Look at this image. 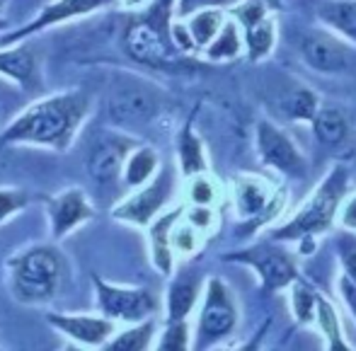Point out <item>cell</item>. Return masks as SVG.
Masks as SVG:
<instances>
[{"label":"cell","mask_w":356,"mask_h":351,"mask_svg":"<svg viewBox=\"0 0 356 351\" xmlns=\"http://www.w3.org/2000/svg\"><path fill=\"white\" fill-rule=\"evenodd\" d=\"M90 109H92V99L83 90L49 95L19 112L0 133V143L66 150L78 136Z\"/></svg>","instance_id":"6da1fadb"},{"label":"cell","mask_w":356,"mask_h":351,"mask_svg":"<svg viewBox=\"0 0 356 351\" xmlns=\"http://www.w3.org/2000/svg\"><path fill=\"white\" fill-rule=\"evenodd\" d=\"M170 8L172 0H153L145 13L129 19L122 47L134 63L155 70H177L184 66V54L177 51L170 37Z\"/></svg>","instance_id":"7a4b0ae2"},{"label":"cell","mask_w":356,"mask_h":351,"mask_svg":"<svg viewBox=\"0 0 356 351\" xmlns=\"http://www.w3.org/2000/svg\"><path fill=\"white\" fill-rule=\"evenodd\" d=\"M10 288L24 305H42L58 295L66 281V259L54 245H34L8 259Z\"/></svg>","instance_id":"3957f363"},{"label":"cell","mask_w":356,"mask_h":351,"mask_svg":"<svg viewBox=\"0 0 356 351\" xmlns=\"http://www.w3.org/2000/svg\"><path fill=\"white\" fill-rule=\"evenodd\" d=\"M344 192H347V170L334 168L332 172L323 179L318 192H315L313 197L305 202V206L298 211V215L274 233V240L315 238V235L330 230Z\"/></svg>","instance_id":"277c9868"},{"label":"cell","mask_w":356,"mask_h":351,"mask_svg":"<svg viewBox=\"0 0 356 351\" xmlns=\"http://www.w3.org/2000/svg\"><path fill=\"white\" fill-rule=\"evenodd\" d=\"M160 92L138 75H124L109 92V119L119 126H145L160 112Z\"/></svg>","instance_id":"5b68a950"},{"label":"cell","mask_w":356,"mask_h":351,"mask_svg":"<svg viewBox=\"0 0 356 351\" xmlns=\"http://www.w3.org/2000/svg\"><path fill=\"white\" fill-rule=\"evenodd\" d=\"M95 293H97V308L102 315L124 323H141L153 318L158 310V298L148 288H129V286L109 284L102 277H92Z\"/></svg>","instance_id":"8992f818"},{"label":"cell","mask_w":356,"mask_h":351,"mask_svg":"<svg viewBox=\"0 0 356 351\" xmlns=\"http://www.w3.org/2000/svg\"><path fill=\"white\" fill-rule=\"evenodd\" d=\"M136 148L134 138L124 133H102L92 140L85 155V172L97 189H109L124 174L129 153Z\"/></svg>","instance_id":"52a82bcc"},{"label":"cell","mask_w":356,"mask_h":351,"mask_svg":"<svg viewBox=\"0 0 356 351\" xmlns=\"http://www.w3.org/2000/svg\"><path fill=\"white\" fill-rule=\"evenodd\" d=\"M112 3H117V0H51L27 24L0 34V47H13V44L27 42V39H32L34 34L44 32V29L58 27V24H66L78 17H88V15L109 8Z\"/></svg>","instance_id":"ba28073f"},{"label":"cell","mask_w":356,"mask_h":351,"mask_svg":"<svg viewBox=\"0 0 356 351\" xmlns=\"http://www.w3.org/2000/svg\"><path fill=\"white\" fill-rule=\"evenodd\" d=\"M175 179L170 170H163L153 182L138 187L136 194H131L129 199L119 202L112 209V218L124 220L131 225H150L155 220V215L160 213V209L168 204V199L172 197Z\"/></svg>","instance_id":"9c48e42d"},{"label":"cell","mask_w":356,"mask_h":351,"mask_svg":"<svg viewBox=\"0 0 356 351\" xmlns=\"http://www.w3.org/2000/svg\"><path fill=\"white\" fill-rule=\"evenodd\" d=\"M235 305L230 298L228 288L223 281L211 279L207 286V298L202 305V318H199V337L197 347H211V344L220 342L228 337L235 327Z\"/></svg>","instance_id":"30bf717a"},{"label":"cell","mask_w":356,"mask_h":351,"mask_svg":"<svg viewBox=\"0 0 356 351\" xmlns=\"http://www.w3.org/2000/svg\"><path fill=\"white\" fill-rule=\"evenodd\" d=\"M47 323L54 329L68 337L75 344L83 347H107V342L114 337L117 320L107 315H66V313H49Z\"/></svg>","instance_id":"8fae6325"},{"label":"cell","mask_w":356,"mask_h":351,"mask_svg":"<svg viewBox=\"0 0 356 351\" xmlns=\"http://www.w3.org/2000/svg\"><path fill=\"white\" fill-rule=\"evenodd\" d=\"M300 56L318 73H342L352 63V49L334 32H310L300 39Z\"/></svg>","instance_id":"7c38bea8"},{"label":"cell","mask_w":356,"mask_h":351,"mask_svg":"<svg viewBox=\"0 0 356 351\" xmlns=\"http://www.w3.org/2000/svg\"><path fill=\"white\" fill-rule=\"evenodd\" d=\"M257 148L262 160L274 170H282L286 174H296L303 177L305 165L300 158L298 148L291 143V138L286 136L282 129H277L274 124L262 122L257 126Z\"/></svg>","instance_id":"4fadbf2b"},{"label":"cell","mask_w":356,"mask_h":351,"mask_svg":"<svg viewBox=\"0 0 356 351\" xmlns=\"http://www.w3.org/2000/svg\"><path fill=\"white\" fill-rule=\"evenodd\" d=\"M228 259L235 262H245L250 267H254L262 277V286L267 291H277L289 286L296 279V267L289 257L277 247H269V245H259V247L245 250V252L230 254Z\"/></svg>","instance_id":"5bb4252c"},{"label":"cell","mask_w":356,"mask_h":351,"mask_svg":"<svg viewBox=\"0 0 356 351\" xmlns=\"http://www.w3.org/2000/svg\"><path fill=\"white\" fill-rule=\"evenodd\" d=\"M95 218V206L83 189H66L49 202V223L54 240H63L73 228Z\"/></svg>","instance_id":"9a60e30c"},{"label":"cell","mask_w":356,"mask_h":351,"mask_svg":"<svg viewBox=\"0 0 356 351\" xmlns=\"http://www.w3.org/2000/svg\"><path fill=\"white\" fill-rule=\"evenodd\" d=\"M37 54L32 44L19 42L13 47H0V75L29 90L37 85Z\"/></svg>","instance_id":"2e32d148"},{"label":"cell","mask_w":356,"mask_h":351,"mask_svg":"<svg viewBox=\"0 0 356 351\" xmlns=\"http://www.w3.org/2000/svg\"><path fill=\"white\" fill-rule=\"evenodd\" d=\"M179 213H182V209H175L150 223V252H153V264L165 277L172 274V243H170V240H172L175 223L179 220Z\"/></svg>","instance_id":"e0dca14e"},{"label":"cell","mask_w":356,"mask_h":351,"mask_svg":"<svg viewBox=\"0 0 356 351\" xmlns=\"http://www.w3.org/2000/svg\"><path fill=\"white\" fill-rule=\"evenodd\" d=\"M318 19L330 32L356 44V0H325L318 8Z\"/></svg>","instance_id":"ac0fdd59"},{"label":"cell","mask_w":356,"mask_h":351,"mask_svg":"<svg viewBox=\"0 0 356 351\" xmlns=\"http://www.w3.org/2000/svg\"><path fill=\"white\" fill-rule=\"evenodd\" d=\"M313 133L327 148H337L349 136V124L337 107H320L313 117Z\"/></svg>","instance_id":"d6986e66"},{"label":"cell","mask_w":356,"mask_h":351,"mask_svg":"<svg viewBox=\"0 0 356 351\" xmlns=\"http://www.w3.org/2000/svg\"><path fill=\"white\" fill-rule=\"evenodd\" d=\"M155 170H158V153H155L153 148H148V145H143V148H134L127 158V165H124L122 179H124L127 187L138 189V187H143V184L150 182V177L155 174Z\"/></svg>","instance_id":"ffe728a7"},{"label":"cell","mask_w":356,"mask_h":351,"mask_svg":"<svg viewBox=\"0 0 356 351\" xmlns=\"http://www.w3.org/2000/svg\"><path fill=\"white\" fill-rule=\"evenodd\" d=\"M223 24H225V15L220 8L199 10V13L187 17V27H189V32H192V39L199 51H204V49L213 42L216 34L223 29Z\"/></svg>","instance_id":"44dd1931"},{"label":"cell","mask_w":356,"mask_h":351,"mask_svg":"<svg viewBox=\"0 0 356 351\" xmlns=\"http://www.w3.org/2000/svg\"><path fill=\"white\" fill-rule=\"evenodd\" d=\"M199 284L197 279L179 277L172 281L168 291V320H187L192 313L194 303H197Z\"/></svg>","instance_id":"7402d4cb"},{"label":"cell","mask_w":356,"mask_h":351,"mask_svg":"<svg viewBox=\"0 0 356 351\" xmlns=\"http://www.w3.org/2000/svg\"><path fill=\"white\" fill-rule=\"evenodd\" d=\"M243 39H245V47H248L250 61H262L267 54H272L274 42H277V22L267 15L257 24L245 29Z\"/></svg>","instance_id":"603a6c76"},{"label":"cell","mask_w":356,"mask_h":351,"mask_svg":"<svg viewBox=\"0 0 356 351\" xmlns=\"http://www.w3.org/2000/svg\"><path fill=\"white\" fill-rule=\"evenodd\" d=\"M177 150H179V168L182 174L187 177H197L207 170V160H204V150H202V140L194 136L192 126H184L177 140Z\"/></svg>","instance_id":"cb8c5ba5"},{"label":"cell","mask_w":356,"mask_h":351,"mask_svg":"<svg viewBox=\"0 0 356 351\" xmlns=\"http://www.w3.org/2000/svg\"><path fill=\"white\" fill-rule=\"evenodd\" d=\"M240 49H243V42H240V34H238V19H225L223 29L204 49V56L209 61H230V58H238Z\"/></svg>","instance_id":"d4e9b609"},{"label":"cell","mask_w":356,"mask_h":351,"mask_svg":"<svg viewBox=\"0 0 356 351\" xmlns=\"http://www.w3.org/2000/svg\"><path fill=\"white\" fill-rule=\"evenodd\" d=\"M153 337H155V323H153V318H148V320L136 323L131 329H124V332L114 334L107 342V347L114 351H131V349L143 351L153 344Z\"/></svg>","instance_id":"484cf974"},{"label":"cell","mask_w":356,"mask_h":351,"mask_svg":"<svg viewBox=\"0 0 356 351\" xmlns=\"http://www.w3.org/2000/svg\"><path fill=\"white\" fill-rule=\"evenodd\" d=\"M284 112L291 119H300V122H313L315 112H318V95L308 88H293L284 97Z\"/></svg>","instance_id":"4316f807"},{"label":"cell","mask_w":356,"mask_h":351,"mask_svg":"<svg viewBox=\"0 0 356 351\" xmlns=\"http://www.w3.org/2000/svg\"><path fill=\"white\" fill-rule=\"evenodd\" d=\"M315 315H318L320 329H323V334L327 337L330 349H347V342H344V337H342L339 320H337V315H334L332 305H330L325 298H320V295H318V308H315Z\"/></svg>","instance_id":"83f0119b"},{"label":"cell","mask_w":356,"mask_h":351,"mask_svg":"<svg viewBox=\"0 0 356 351\" xmlns=\"http://www.w3.org/2000/svg\"><path fill=\"white\" fill-rule=\"evenodd\" d=\"M235 202H238V209L243 215H254L264 209L267 204V197H264V189L259 187L257 182H240L235 187Z\"/></svg>","instance_id":"f1b7e54d"},{"label":"cell","mask_w":356,"mask_h":351,"mask_svg":"<svg viewBox=\"0 0 356 351\" xmlns=\"http://www.w3.org/2000/svg\"><path fill=\"white\" fill-rule=\"evenodd\" d=\"M230 13L238 19L240 27L248 29V27H252V24H257L259 19L267 17V5H264L262 0H243V3L233 5Z\"/></svg>","instance_id":"f546056e"},{"label":"cell","mask_w":356,"mask_h":351,"mask_svg":"<svg viewBox=\"0 0 356 351\" xmlns=\"http://www.w3.org/2000/svg\"><path fill=\"white\" fill-rule=\"evenodd\" d=\"M243 3V0H175V17L177 19H187L189 15L199 13V10H209V8H233V5Z\"/></svg>","instance_id":"4dcf8cb0"},{"label":"cell","mask_w":356,"mask_h":351,"mask_svg":"<svg viewBox=\"0 0 356 351\" xmlns=\"http://www.w3.org/2000/svg\"><path fill=\"white\" fill-rule=\"evenodd\" d=\"M189 347V327L184 320H168V329L158 342V349H187Z\"/></svg>","instance_id":"1f68e13d"},{"label":"cell","mask_w":356,"mask_h":351,"mask_svg":"<svg viewBox=\"0 0 356 351\" xmlns=\"http://www.w3.org/2000/svg\"><path fill=\"white\" fill-rule=\"evenodd\" d=\"M27 194L22 189H0V223L27 206Z\"/></svg>","instance_id":"d6a6232c"},{"label":"cell","mask_w":356,"mask_h":351,"mask_svg":"<svg viewBox=\"0 0 356 351\" xmlns=\"http://www.w3.org/2000/svg\"><path fill=\"white\" fill-rule=\"evenodd\" d=\"M315 308H318V295L308 288H296L293 291V313L300 323H308L315 318Z\"/></svg>","instance_id":"836d02e7"},{"label":"cell","mask_w":356,"mask_h":351,"mask_svg":"<svg viewBox=\"0 0 356 351\" xmlns=\"http://www.w3.org/2000/svg\"><path fill=\"white\" fill-rule=\"evenodd\" d=\"M337 250H339V259H342L344 274L356 281V235H352V233L339 235Z\"/></svg>","instance_id":"e575fe53"},{"label":"cell","mask_w":356,"mask_h":351,"mask_svg":"<svg viewBox=\"0 0 356 351\" xmlns=\"http://www.w3.org/2000/svg\"><path fill=\"white\" fill-rule=\"evenodd\" d=\"M170 37H172V44L177 47L179 54L199 51L197 44H194V39H192V32H189V27H187V19H177V17H175V22L170 24Z\"/></svg>","instance_id":"d590c367"},{"label":"cell","mask_w":356,"mask_h":351,"mask_svg":"<svg viewBox=\"0 0 356 351\" xmlns=\"http://www.w3.org/2000/svg\"><path fill=\"white\" fill-rule=\"evenodd\" d=\"M192 202L197 204V206H207V204L213 202L211 182H209L207 177H202V174H197V179L192 182Z\"/></svg>","instance_id":"8d00e7d4"},{"label":"cell","mask_w":356,"mask_h":351,"mask_svg":"<svg viewBox=\"0 0 356 351\" xmlns=\"http://www.w3.org/2000/svg\"><path fill=\"white\" fill-rule=\"evenodd\" d=\"M339 291H342V298H344V303H347V308L356 315V281L344 274V277L339 279Z\"/></svg>","instance_id":"74e56055"},{"label":"cell","mask_w":356,"mask_h":351,"mask_svg":"<svg viewBox=\"0 0 356 351\" xmlns=\"http://www.w3.org/2000/svg\"><path fill=\"white\" fill-rule=\"evenodd\" d=\"M342 225L349 230H356V197L349 199L347 206L342 211Z\"/></svg>","instance_id":"f35d334b"},{"label":"cell","mask_w":356,"mask_h":351,"mask_svg":"<svg viewBox=\"0 0 356 351\" xmlns=\"http://www.w3.org/2000/svg\"><path fill=\"white\" fill-rule=\"evenodd\" d=\"M189 220H192L194 225H202V228H204V225L211 223V211L204 209V206H197L192 213H189Z\"/></svg>","instance_id":"ab89813d"},{"label":"cell","mask_w":356,"mask_h":351,"mask_svg":"<svg viewBox=\"0 0 356 351\" xmlns=\"http://www.w3.org/2000/svg\"><path fill=\"white\" fill-rule=\"evenodd\" d=\"M124 8H131V10H138V8H145V5H153V0H119Z\"/></svg>","instance_id":"60d3db41"},{"label":"cell","mask_w":356,"mask_h":351,"mask_svg":"<svg viewBox=\"0 0 356 351\" xmlns=\"http://www.w3.org/2000/svg\"><path fill=\"white\" fill-rule=\"evenodd\" d=\"M5 8H8V0H0V13H3Z\"/></svg>","instance_id":"b9f144b4"}]
</instances>
